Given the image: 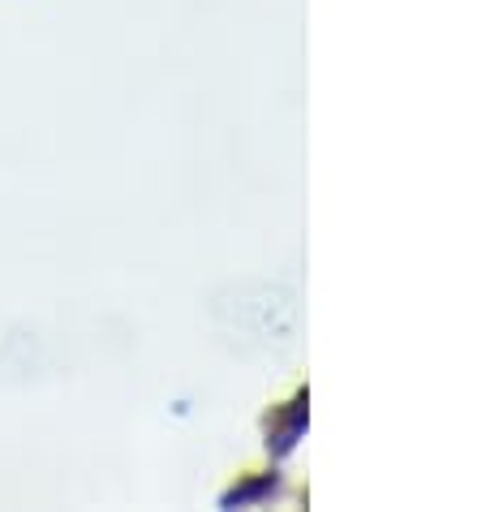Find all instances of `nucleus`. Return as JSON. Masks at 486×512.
I'll return each mask as SVG.
<instances>
[{
  "label": "nucleus",
  "mask_w": 486,
  "mask_h": 512,
  "mask_svg": "<svg viewBox=\"0 0 486 512\" xmlns=\"http://www.w3.org/2000/svg\"><path fill=\"white\" fill-rule=\"evenodd\" d=\"M310 426V388H297L284 405H271L263 414V448L271 461H289Z\"/></svg>",
  "instance_id": "f257e3e1"
},
{
  "label": "nucleus",
  "mask_w": 486,
  "mask_h": 512,
  "mask_svg": "<svg viewBox=\"0 0 486 512\" xmlns=\"http://www.w3.org/2000/svg\"><path fill=\"white\" fill-rule=\"evenodd\" d=\"M284 491V474L280 469H254V474H241L233 487H228L220 495V508H254V504H267L276 500V495Z\"/></svg>",
  "instance_id": "f03ea898"
}]
</instances>
